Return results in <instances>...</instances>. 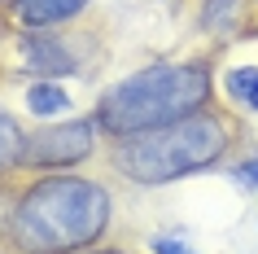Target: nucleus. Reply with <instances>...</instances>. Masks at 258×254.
Listing matches in <instances>:
<instances>
[{
	"label": "nucleus",
	"instance_id": "9d476101",
	"mask_svg": "<svg viewBox=\"0 0 258 254\" xmlns=\"http://www.w3.org/2000/svg\"><path fill=\"white\" fill-rule=\"evenodd\" d=\"M236 9H241V0H206L202 5V27L215 31V35H228L232 22H236Z\"/></svg>",
	"mask_w": 258,
	"mask_h": 254
},
{
	"label": "nucleus",
	"instance_id": "39448f33",
	"mask_svg": "<svg viewBox=\"0 0 258 254\" xmlns=\"http://www.w3.org/2000/svg\"><path fill=\"white\" fill-rule=\"evenodd\" d=\"M22 62H27V75L35 79H61L79 70L75 53L57 35H22Z\"/></svg>",
	"mask_w": 258,
	"mask_h": 254
},
{
	"label": "nucleus",
	"instance_id": "9b49d317",
	"mask_svg": "<svg viewBox=\"0 0 258 254\" xmlns=\"http://www.w3.org/2000/svg\"><path fill=\"white\" fill-rule=\"evenodd\" d=\"M153 254H197V250H188V245L175 241V237H158L153 241Z\"/></svg>",
	"mask_w": 258,
	"mask_h": 254
},
{
	"label": "nucleus",
	"instance_id": "f257e3e1",
	"mask_svg": "<svg viewBox=\"0 0 258 254\" xmlns=\"http://www.w3.org/2000/svg\"><path fill=\"white\" fill-rule=\"evenodd\" d=\"M109 224V193L96 180L48 175L22 193L14 211V241L27 254H70L92 245Z\"/></svg>",
	"mask_w": 258,
	"mask_h": 254
},
{
	"label": "nucleus",
	"instance_id": "f03ea898",
	"mask_svg": "<svg viewBox=\"0 0 258 254\" xmlns=\"http://www.w3.org/2000/svg\"><path fill=\"white\" fill-rule=\"evenodd\" d=\"M210 101V70L206 66H149L127 75L101 96L96 123L114 136H140L188 119Z\"/></svg>",
	"mask_w": 258,
	"mask_h": 254
},
{
	"label": "nucleus",
	"instance_id": "6e6552de",
	"mask_svg": "<svg viewBox=\"0 0 258 254\" xmlns=\"http://www.w3.org/2000/svg\"><path fill=\"white\" fill-rule=\"evenodd\" d=\"M223 88H228V96L236 106L258 110V66H232L223 75Z\"/></svg>",
	"mask_w": 258,
	"mask_h": 254
},
{
	"label": "nucleus",
	"instance_id": "0eeeda50",
	"mask_svg": "<svg viewBox=\"0 0 258 254\" xmlns=\"http://www.w3.org/2000/svg\"><path fill=\"white\" fill-rule=\"evenodd\" d=\"M27 110L31 114H40V119H57V114H66L70 110V96L57 88V83L40 79V83H31L27 88Z\"/></svg>",
	"mask_w": 258,
	"mask_h": 254
},
{
	"label": "nucleus",
	"instance_id": "1a4fd4ad",
	"mask_svg": "<svg viewBox=\"0 0 258 254\" xmlns=\"http://www.w3.org/2000/svg\"><path fill=\"white\" fill-rule=\"evenodd\" d=\"M18 162H27V136L9 114H0V175L14 171Z\"/></svg>",
	"mask_w": 258,
	"mask_h": 254
},
{
	"label": "nucleus",
	"instance_id": "423d86ee",
	"mask_svg": "<svg viewBox=\"0 0 258 254\" xmlns=\"http://www.w3.org/2000/svg\"><path fill=\"white\" fill-rule=\"evenodd\" d=\"M88 9V0H18V22L22 27H57Z\"/></svg>",
	"mask_w": 258,
	"mask_h": 254
},
{
	"label": "nucleus",
	"instance_id": "20e7f679",
	"mask_svg": "<svg viewBox=\"0 0 258 254\" xmlns=\"http://www.w3.org/2000/svg\"><path fill=\"white\" fill-rule=\"evenodd\" d=\"M96 127L101 123H88V119H66L57 127H44V132L27 136V162L31 167H75V162L92 158Z\"/></svg>",
	"mask_w": 258,
	"mask_h": 254
},
{
	"label": "nucleus",
	"instance_id": "7ed1b4c3",
	"mask_svg": "<svg viewBox=\"0 0 258 254\" xmlns=\"http://www.w3.org/2000/svg\"><path fill=\"white\" fill-rule=\"evenodd\" d=\"M223 149H228V127L215 114L197 110V114L175 119L166 127L127 136L118 149V167L136 184H171L192 171H206L210 162H219Z\"/></svg>",
	"mask_w": 258,
	"mask_h": 254
},
{
	"label": "nucleus",
	"instance_id": "f8f14e48",
	"mask_svg": "<svg viewBox=\"0 0 258 254\" xmlns=\"http://www.w3.org/2000/svg\"><path fill=\"white\" fill-rule=\"evenodd\" d=\"M241 180H245V184H254V188H258V158H254V162H245V167H241Z\"/></svg>",
	"mask_w": 258,
	"mask_h": 254
}]
</instances>
